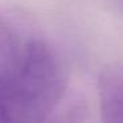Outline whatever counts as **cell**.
<instances>
[{
  "label": "cell",
  "mask_w": 123,
  "mask_h": 123,
  "mask_svg": "<svg viewBox=\"0 0 123 123\" xmlns=\"http://www.w3.org/2000/svg\"><path fill=\"white\" fill-rule=\"evenodd\" d=\"M66 87L65 60L38 23L23 9H0V120H46Z\"/></svg>",
  "instance_id": "6da1fadb"
},
{
  "label": "cell",
  "mask_w": 123,
  "mask_h": 123,
  "mask_svg": "<svg viewBox=\"0 0 123 123\" xmlns=\"http://www.w3.org/2000/svg\"><path fill=\"white\" fill-rule=\"evenodd\" d=\"M99 110L103 122H123V64L114 62L98 77Z\"/></svg>",
  "instance_id": "7a4b0ae2"
}]
</instances>
